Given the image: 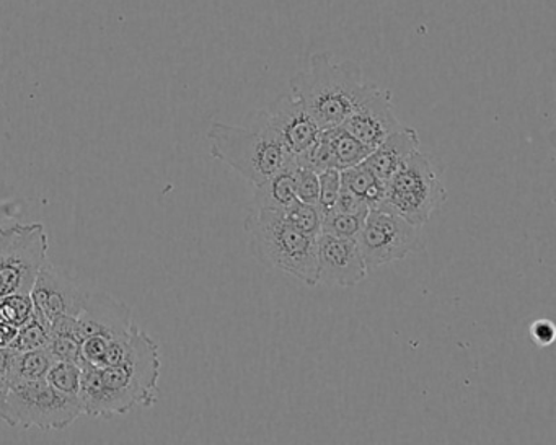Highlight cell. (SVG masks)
Wrapping results in <instances>:
<instances>
[{
	"label": "cell",
	"instance_id": "1",
	"mask_svg": "<svg viewBox=\"0 0 556 445\" xmlns=\"http://www.w3.org/2000/svg\"><path fill=\"white\" fill-rule=\"evenodd\" d=\"M159 344L136 325L131 351L115 366H83L80 405L89 418L112 419L138 406H154L159 398Z\"/></svg>",
	"mask_w": 556,
	"mask_h": 445
},
{
	"label": "cell",
	"instance_id": "2",
	"mask_svg": "<svg viewBox=\"0 0 556 445\" xmlns=\"http://www.w3.org/2000/svg\"><path fill=\"white\" fill-rule=\"evenodd\" d=\"M374 84L364 82L363 69L354 61L334 63L330 53L312 54L307 69L291 79V93L325 129L338 128L363 102Z\"/></svg>",
	"mask_w": 556,
	"mask_h": 445
},
{
	"label": "cell",
	"instance_id": "3",
	"mask_svg": "<svg viewBox=\"0 0 556 445\" xmlns=\"http://www.w3.org/2000/svg\"><path fill=\"white\" fill-rule=\"evenodd\" d=\"M207 141L211 155L253 187L295 164L294 155L269 126L265 110L250 113L243 126L214 122L207 129Z\"/></svg>",
	"mask_w": 556,
	"mask_h": 445
},
{
	"label": "cell",
	"instance_id": "4",
	"mask_svg": "<svg viewBox=\"0 0 556 445\" xmlns=\"http://www.w3.org/2000/svg\"><path fill=\"white\" fill-rule=\"evenodd\" d=\"M243 227L258 262L299 279L308 288L318 284V237L295 229L276 211L250 209Z\"/></svg>",
	"mask_w": 556,
	"mask_h": 445
},
{
	"label": "cell",
	"instance_id": "5",
	"mask_svg": "<svg viewBox=\"0 0 556 445\" xmlns=\"http://www.w3.org/2000/svg\"><path fill=\"white\" fill-rule=\"evenodd\" d=\"M444 167L439 158L418 151L387 180L382 206L408 220L413 226L425 227L435 211L448 198Z\"/></svg>",
	"mask_w": 556,
	"mask_h": 445
},
{
	"label": "cell",
	"instance_id": "6",
	"mask_svg": "<svg viewBox=\"0 0 556 445\" xmlns=\"http://www.w3.org/2000/svg\"><path fill=\"white\" fill-rule=\"evenodd\" d=\"M83 415L80 398L64 395L43 379L9 383L2 421L12 428L63 431Z\"/></svg>",
	"mask_w": 556,
	"mask_h": 445
},
{
	"label": "cell",
	"instance_id": "7",
	"mask_svg": "<svg viewBox=\"0 0 556 445\" xmlns=\"http://www.w3.org/2000/svg\"><path fill=\"white\" fill-rule=\"evenodd\" d=\"M48 249L43 224L0 227V298L30 294L38 271L47 263Z\"/></svg>",
	"mask_w": 556,
	"mask_h": 445
},
{
	"label": "cell",
	"instance_id": "8",
	"mask_svg": "<svg viewBox=\"0 0 556 445\" xmlns=\"http://www.w3.org/2000/svg\"><path fill=\"white\" fill-rule=\"evenodd\" d=\"M367 271L382 268L426 249L422 227L413 226L387 207L370 209L357 236Z\"/></svg>",
	"mask_w": 556,
	"mask_h": 445
},
{
	"label": "cell",
	"instance_id": "9",
	"mask_svg": "<svg viewBox=\"0 0 556 445\" xmlns=\"http://www.w3.org/2000/svg\"><path fill=\"white\" fill-rule=\"evenodd\" d=\"M87 294L73 279L58 271L50 263H45L38 271L34 288L30 291L34 310L53 325L60 318L79 317L86 305Z\"/></svg>",
	"mask_w": 556,
	"mask_h": 445
},
{
	"label": "cell",
	"instance_id": "10",
	"mask_svg": "<svg viewBox=\"0 0 556 445\" xmlns=\"http://www.w3.org/2000/svg\"><path fill=\"white\" fill-rule=\"evenodd\" d=\"M318 284L356 288L369 275L356 239L318 236Z\"/></svg>",
	"mask_w": 556,
	"mask_h": 445
},
{
	"label": "cell",
	"instance_id": "11",
	"mask_svg": "<svg viewBox=\"0 0 556 445\" xmlns=\"http://www.w3.org/2000/svg\"><path fill=\"white\" fill-rule=\"evenodd\" d=\"M341 126L367 148L376 149L403 125L393 109L392 93L374 84L370 92Z\"/></svg>",
	"mask_w": 556,
	"mask_h": 445
},
{
	"label": "cell",
	"instance_id": "12",
	"mask_svg": "<svg viewBox=\"0 0 556 445\" xmlns=\"http://www.w3.org/2000/svg\"><path fill=\"white\" fill-rule=\"evenodd\" d=\"M263 110L269 126L294 157L307 152L320 138V126L291 92L279 96Z\"/></svg>",
	"mask_w": 556,
	"mask_h": 445
},
{
	"label": "cell",
	"instance_id": "13",
	"mask_svg": "<svg viewBox=\"0 0 556 445\" xmlns=\"http://www.w3.org/2000/svg\"><path fill=\"white\" fill-rule=\"evenodd\" d=\"M135 327L131 308L106 292H89L76 317V334L83 343L89 336H119Z\"/></svg>",
	"mask_w": 556,
	"mask_h": 445
},
{
	"label": "cell",
	"instance_id": "14",
	"mask_svg": "<svg viewBox=\"0 0 556 445\" xmlns=\"http://www.w3.org/2000/svg\"><path fill=\"white\" fill-rule=\"evenodd\" d=\"M421 148L418 131L409 126H402L383 139L366 158V165L380 178L387 181L415 152Z\"/></svg>",
	"mask_w": 556,
	"mask_h": 445
},
{
	"label": "cell",
	"instance_id": "15",
	"mask_svg": "<svg viewBox=\"0 0 556 445\" xmlns=\"http://www.w3.org/2000/svg\"><path fill=\"white\" fill-rule=\"evenodd\" d=\"M295 167L298 164L289 165L268 178L265 183L255 187L252 209L282 213L286 207L291 206L298 200L295 198Z\"/></svg>",
	"mask_w": 556,
	"mask_h": 445
},
{
	"label": "cell",
	"instance_id": "16",
	"mask_svg": "<svg viewBox=\"0 0 556 445\" xmlns=\"http://www.w3.org/2000/svg\"><path fill=\"white\" fill-rule=\"evenodd\" d=\"M341 188L356 194L369 206V209L382 206L386 200L387 181L380 180L366 162L340 170Z\"/></svg>",
	"mask_w": 556,
	"mask_h": 445
},
{
	"label": "cell",
	"instance_id": "17",
	"mask_svg": "<svg viewBox=\"0 0 556 445\" xmlns=\"http://www.w3.org/2000/svg\"><path fill=\"white\" fill-rule=\"evenodd\" d=\"M328 142H330L331 154H333V167L337 170L354 167L363 164L374 149L367 148L363 142L357 141L353 135L346 131L343 126L325 129Z\"/></svg>",
	"mask_w": 556,
	"mask_h": 445
},
{
	"label": "cell",
	"instance_id": "18",
	"mask_svg": "<svg viewBox=\"0 0 556 445\" xmlns=\"http://www.w3.org/2000/svg\"><path fill=\"white\" fill-rule=\"evenodd\" d=\"M54 356L48 347L31 351H17L12 364L11 382H34L47 379L48 370L53 366Z\"/></svg>",
	"mask_w": 556,
	"mask_h": 445
},
{
	"label": "cell",
	"instance_id": "19",
	"mask_svg": "<svg viewBox=\"0 0 556 445\" xmlns=\"http://www.w3.org/2000/svg\"><path fill=\"white\" fill-rule=\"evenodd\" d=\"M51 338V327L34 310L30 320L17 328L11 347L15 351H31L48 347Z\"/></svg>",
	"mask_w": 556,
	"mask_h": 445
},
{
	"label": "cell",
	"instance_id": "20",
	"mask_svg": "<svg viewBox=\"0 0 556 445\" xmlns=\"http://www.w3.org/2000/svg\"><path fill=\"white\" fill-rule=\"evenodd\" d=\"M48 383L60 390L64 395L79 398L80 385H83V366L71 360H54L47 373Z\"/></svg>",
	"mask_w": 556,
	"mask_h": 445
},
{
	"label": "cell",
	"instance_id": "21",
	"mask_svg": "<svg viewBox=\"0 0 556 445\" xmlns=\"http://www.w3.org/2000/svg\"><path fill=\"white\" fill-rule=\"evenodd\" d=\"M367 213L350 214L337 209L325 211L324 219H321V233L357 240Z\"/></svg>",
	"mask_w": 556,
	"mask_h": 445
},
{
	"label": "cell",
	"instance_id": "22",
	"mask_svg": "<svg viewBox=\"0 0 556 445\" xmlns=\"http://www.w3.org/2000/svg\"><path fill=\"white\" fill-rule=\"evenodd\" d=\"M281 214L291 226H294L301 232L312 237L320 236L324 213H321L318 204L302 203V201L295 200Z\"/></svg>",
	"mask_w": 556,
	"mask_h": 445
},
{
	"label": "cell",
	"instance_id": "23",
	"mask_svg": "<svg viewBox=\"0 0 556 445\" xmlns=\"http://www.w3.org/2000/svg\"><path fill=\"white\" fill-rule=\"evenodd\" d=\"M34 315V302L30 294H14L0 298V321L21 328Z\"/></svg>",
	"mask_w": 556,
	"mask_h": 445
},
{
	"label": "cell",
	"instance_id": "24",
	"mask_svg": "<svg viewBox=\"0 0 556 445\" xmlns=\"http://www.w3.org/2000/svg\"><path fill=\"white\" fill-rule=\"evenodd\" d=\"M320 196V181L317 171L312 168L295 167V198L302 203L318 204Z\"/></svg>",
	"mask_w": 556,
	"mask_h": 445
},
{
	"label": "cell",
	"instance_id": "25",
	"mask_svg": "<svg viewBox=\"0 0 556 445\" xmlns=\"http://www.w3.org/2000/svg\"><path fill=\"white\" fill-rule=\"evenodd\" d=\"M318 181H320V196H318V206L321 213L325 211L333 209L337 203L338 194L341 191V174L337 168H327V170L318 174Z\"/></svg>",
	"mask_w": 556,
	"mask_h": 445
},
{
	"label": "cell",
	"instance_id": "26",
	"mask_svg": "<svg viewBox=\"0 0 556 445\" xmlns=\"http://www.w3.org/2000/svg\"><path fill=\"white\" fill-rule=\"evenodd\" d=\"M48 349L54 359L80 364V340L71 333H51Z\"/></svg>",
	"mask_w": 556,
	"mask_h": 445
},
{
	"label": "cell",
	"instance_id": "27",
	"mask_svg": "<svg viewBox=\"0 0 556 445\" xmlns=\"http://www.w3.org/2000/svg\"><path fill=\"white\" fill-rule=\"evenodd\" d=\"M333 209L350 214L367 213V211H370L369 206H367L361 198H357L356 194L351 193V191L344 190V188H341Z\"/></svg>",
	"mask_w": 556,
	"mask_h": 445
},
{
	"label": "cell",
	"instance_id": "28",
	"mask_svg": "<svg viewBox=\"0 0 556 445\" xmlns=\"http://www.w3.org/2000/svg\"><path fill=\"white\" fill-rule=\"evenodd\" d=\"M529 333L533 343L539 344V346H549L555 340V327H553L552 321L543 320V318L530 325Z\"/></svg>",
	"mask_w": 556,
	"mask_h": 445
},
{
	"label": "cell",
	"instance_id": "29",
	"mask_svg": "<svg viewBox=\"0 0 556 445\" xmlns=\"http://www.w3.org/2000/svg\"><path fill=\"white\" fill-rule=\"evenodd\" d=\"M17 351L11 346H0V380L8 383L11 379L12 364H14V357Z\"/></svg>",
	"mask_w": 556,
	"mask_h": 445
},
{
	"label": "cell",
	"instance_id": "30",
	"mask_svg": "<svg viewBox=\"0 0 556 445\" xmlns=\"http://www.w3.org/2000/svg\"><path fill=\"white\" fill-rule=\"evenodd\" d=\"M17 328L11 327V325L0 321V346H11L12 340H14Z\"/></svg>",
	"mask_w": 556,
	"mask_h": 445
},
{
	"label": "cell",
	"instance_id": "31",
	"mask_svg": "<svg viewBox=\"0 0 556 445\" xmlns=\"http://www.w3.org/2000/svg\"><path fill=\"white\" fill-rule=\"evenodd\" d=\"M8 383L0 380V419H2V411H4L5 395H8Z\"/></svg>",
	"mask_w": 556,
	"mask_h": 445
}]
</instances>
